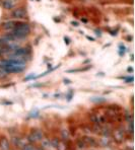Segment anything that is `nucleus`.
<instances>
[{"mask_svg": "<svg viewBox=\"0 0 135 150\" xmlns=\"http://www.w3.org/2000/svg\"><path fill=\"white\" fill-rule=\"evenodd\" d=\"M12 30H16V32L21 33V34L26 35V36H28L31 33V26L26 23H16Z\"/></svg>", "mask_w": 135, "mask_h": 150, "instance_id": "1", "label": "nucleus"}, {"mask_svg": "<svg viewBox=\"0 0 135 150\" xmlns=\"http://www.w3.org/2000/svg\"><path fill=\"white\" fill-rule=\"evenodd\" d=\"M11 16L15 19H23L28 17V11L25 7H17L11 12Z\"/></svg>", "mask_w": 135, "mask_h": 150, "instance_id": "2", "label": "nucleus"}, {"mask_svg": "<svg viewBox=\"0 0 135 150\" xmlns=\"http://www.w3.org/2000/svg\"><path fill=\"white\" fill-rule=\"evenodd\" d=\"M43 139V133L42 131L38 129H34L32 132H31L30 136H28V140L32 141V142H37V141H40Z\"/></svg>", "mask_w": 135, "mask_h": 150, "instance_id": "3", "label": "nucleus"}, {"mask_svg": "<svg viewBox=\"0 0 135 150\" xmlns=\"http://www.w3.org/2000/svg\"><path fill=\"white\" fill-rule=\"evenodd\" d=\"M15 23H16V21H5V23H2L1 26L4 30H12L15 26Z\"/></svg>", "mask_w": 135, "mask_h": 150, "instance_id": "4", "label": "nucleus"}, {"mask_svg": "<svg viewBox=\"0 0 135 150\" xmlns=\"http://www.w3.org/2000/svg\"><path fill=\"white\" fill-rule=\"evenodd\" d=\"M123 138H124V135L122 132H121V130H116V131L114 132V139L116 140V142L121 143L123 141Z\"/></svg>", "mask_w": 135, "mask_h": 150, "instance_id": "5", "label": "nucleus"}, {"mask_svg": "<svg viewBox=\"0 0 135 150\" xmlns=\"http://www.w3.org/2000/svg\"><path fill=\"white\" fill-rule=\"evenodd\" d=\"M0 147H1L2 150H8L9 149V143H8L7 139L2 137L1 140H0Z\"/></svg>", "mask_w": 135, "mask_h": 150, "instance_id": "6", "label": "nucleus"}, {"mask_svg": "<svg viewBox=\"0 0 135 150\" xmlns=\"http://www.w3.org/2000/svg\"><path fill=\"white\" fill-rule=\"evenodd\" d=\"M2 7L4 8V9H11L13 7V2L12 0H3V2H2Z\"/></svg>", "mask_w": 135, "mask_h": 150, "instance_id": "7", "label": "nucleus"}, {"mask_svg": "<svg viewBox=\"0 0 135 150\" xmlns=\"http://www.w3.org/2000/svg\"><path fill=\"white\" fill-rule=\"evenodd\" d=\"M82 141H83V143H85V144H88L90 146H96V145H97L95 139L92 138V137H85Z\"/></svg>", "mask_w": 135, "mask_h": 150, "instance_id": "8", "label": "nucleus"}, {"mask_svg": "<svg viewBox=\"0 0 135 150\" xmlns=\"http://www.w3.org/2000/svg\"><path fill=\"white\" fill-rule=\"evenodd\" d=\"M90 101H92V103H101L106 101V98H101V96H94V98H90Z\"/></svg>", "mask_w": 135, "mask_h": 150, "instance_id": "9", "label": "nucleus"}, {"mask_svg": "<svg viewBox=\"0 0 135 150\" xmlns=\"http://www.w3.org/2000/svg\"><path fill=\"white\" fill-rule=\"evenodd\" d=\"M110 142H111V140L109 138L107 137V136H105V137H103L101 139V145L102 146H108V145L110 144Z\"/></svg>", "mask_w": 135, "mask_h": 150, "instance_id": "10", "label": "nucleus"}, {"mask_svg": "<svg viewBox=\"0 0 135 150\" xmlns=\"http://www.w3.org/2000/svg\"><path fill=\"white\" fill-rule=\"evenodd\" d=\"M57 149L58 150H66L67 149V146H66V144L64 142H60V141H59L58 142V144H57Z\"/></svg>", "mask_w": 135, "mask_h": 150, "instance_id": "11", "label": "nucleus"}, {"mask_svg": "<svg viewBox=\"0 0 135 150\" xmlns=\"http://www.w3.org/2000/svg\"><path fill=\"white\" fill-rule=\"evenodd\" d=\"M92 66H88V67H85V68H82V69H73V70H68L67 72H71V73H74V72H79V71H86V70L90 69Z\"/></svg>", "mask_w": 135, "mask_h": 150, "instance_id": "12", "label": "nucleus"}, {"mask_svg": "<svg viewBox=\"0 0 135 150\" xmlns=\"http://www.w3.org/2000/svg\"><path fill=\"white\" fill-rule=\"evenodd\" d=\"M39 111L38 110H34V111H32L31 112V114H30V117H32V118H38L39 117Z\"/></svg>", "mask_w": 135, "mask_h": 150, "instance_id": "13", "label": "nucleus"}, {"mask_svg": "<svg viewBox=\"0 0 135 150\" xmlns=\"http://www.w3.org/2000/svg\"><path fill=\"white\" fill-rule=\"evenodd\" d=\"M125 51H126V48L124 47L122 44H121V45H119V54H120L121 56H123L124 53H125Z\"/></svg>", "mask_w": 135, "mask_h": 150, "instance_id": "14", "label": "nucleus"}, {"mask_svg": "<svg viewBox=\"0 0 135 150\" xmlns=\"http://www.w3.org/2000/svg\"><path fill=\"white\" fill-rule=\"evenodd\" d=\"M7 75V72L6 71H4L2 68H0V79H2V78H4V77Z\"/></svg>", "mask_w": 135, "mask_h": 150, "instance_id": "15", "label": "nucleus"}, {"mask_svg": "<svg viewBox=\"0 0 135 150\" xmlns=\"http://www.w3.org/2000/svg\"><path fill=\"white\" fill-rule=\"evenodd\" d=\"M23 150H37L36 147L33 146V145H26L25 147H23Z\"/></svg>", "mask_w": 135, "mask_h": 150, "instance_id": "16", "label": "nucleus"}, {"mask_svg": "<svg viewBox=\"0 0 135 150\" xmlns=\"http://www.w3.org/2000/svg\"><path fill=\"white\" fill-rule=\"evenodd\" d=\"M50 145V142L48 141V139H44L43 142H42V146L43 147H48Z\"/></svg>", "mask_w": 135, "mask_h": 150, "instance_id": "17", "label": "nucleus"}, {"mask_svg": "<svg viewBox=\"0 0 135 150\" xmlns=\"http://www.w3.org/2000/svg\"><path fill=\"white\" fill-rule=\"evenodd\" d=\"M6 44H9V43H8V42L6 41L4 38H0V47H1V46L6 45Z\"/></svg>", "mask_w": 135, "mask_h": 150, "instance_id": "18", "label": "nucleus"}, {"mask_svg": "<svg viewBox=\"0 0 135 150\" xmlns=\"http://www.w3.org/2000/svg\"><path fill=\"white\" fill-rule=\"evenodd\" d=\"M134 81V77L133 76H130V77H126L125 78V82L126 83H129V82H133Z\"/></svg>", "mask_w": 135, "mask_h": 150, "instance_id": "19", "label": "nucleus"}, {"mask_svg": "<svg viewBox=\"0 0 135 150\" xmlns=\"http://www.w3.org/2000/svg\"><path fill=\"white\" fill-rule=\"evenodd\" d=\"M35 77H36V75L35 74H31V75H28V76L26 77L25 81H28V80H30V79H35Z\"/></svg>", "mask_w": 135, "mask_h": 150, "instance_id": "20", "label": "nucleus"}, {"mask_svg": "<svg viewBox=\"0 0 135 150\" xmlns=\"http://www.w3.org/2000/svg\"><path fill=\"white\" fill-rule=\"evenodd\" d=\"M58 142H59L58 139H54V140H53L52 142H51V145H52L53 147H56L57 144H58Z\"/></svg>", "mask_w": 135, "mask_h": 150, "instance_id": "21", "label": "nucleus"}, {"mask_svg": "<svg viewBox=\"0 0 135 150\" xmlns=\"http://www.w3.org/2000/svg\"><path fill=\"white\" fill-rule=\"evenodd\" d=\"M62 136H63V137H65V139L68 138V133H67V131H66V130L62 131Z\"/></svg>", "mask_w": 135, "mask_h": 150, "instance_id": "22", "label": "nucleus"}, {"mask_svg": "<svg viewBox=\"0 0 135 150\" xmlns=\"http://www.w3.org/2000/svg\"><path fill=\"white\" fill-rule=\"evenodd\" d=\"M72 96H73V93H72V91H70V92H69V94H68V96H67V100H68V101L71 100Z\"/></svg>", "mask_w": 135, "mask_h": 150, "instance_id": "23", "label": "nucleus"}, {"mask_svg": "<svg viewBox=\"0 0 135 150\" xmlns=\"http://www.w3.org/2000/svg\"><path fill=\"white\" fill-rule=\"evenodd\" d=\"M63 81H64V83H65V84H70V83H71V81H70L69 79H66V78L64 79Z\"/></svg>", "mask_w": 135, "mask_h": 150, "instance_id": "24", "label": "nucleus"}, {"mask_svg": "<svg viewBox=\"0 0 135 150\" xmlns=\"http://www.w3.org/2000/svg\"><path fill=\"white\" fill-rule=\"evenodd\" d=\"M71 25H73V26H78L79 23H77V21H71Z\"/></svg>", "mask_w": 135, "mask_h": 150, "instance_id": "25", "label": "nucleus"}, {"mask_svg": "<svg viewBox=\"0 0 135 150\" xmlns=\"http://www.w3.org/2000/svg\"><path fill=\"white\" fill-rule=\"evenodd\" d=\"M95 33H96V34L98 35L99 37L102 36V33H101V30H95Z\"/></svg>", "mask_w": 135, "mask_h": 150, "instance_id": "26", "label": "nucleus"}, {"mask_svg": "<svg viewBox=\"0 0 135 150\" xmlns=\"http://www.w3.org/2000/svg\"><path fill=\"white\" fill-rule=\"evenodd\" d=\"M64 40H65V42H66V44H67V45L70 43V40H69V38H68V37H64Z\"/></svg>", "mask_w": 135, "mask_h": 150, "instance_id": "27", "label": "nucleus"}, {"mask_svg": "<svg viewBox=\"0 0 135 150\" xmlns=\"http://www.w3.org/2000/svg\"><path fill=\"white\" fill-rule=\"evenodd\" d=\"M86 39H87V40H90V41H92V42H94V41H95V39H94V38H92V37H88V36H86Z\"/></svg>", "mask_w": 135, "mask_h": 150, "instance_id": "28", "label": "nucleus"}, {"mask_svg": "<svg viewBox=\"0 0 135 150\" xmlns=\"http://www.w3.org/2000/svg\"><path fill=\"white\" fill-rule=\"evenodd\" d=\"M127 71L128 72H133V68H132V67H128Z\"/></svg>", "mask_w": 135, "mask_h": 150, "instance_id": "29", "label": "nucleus"}]
</instances>
